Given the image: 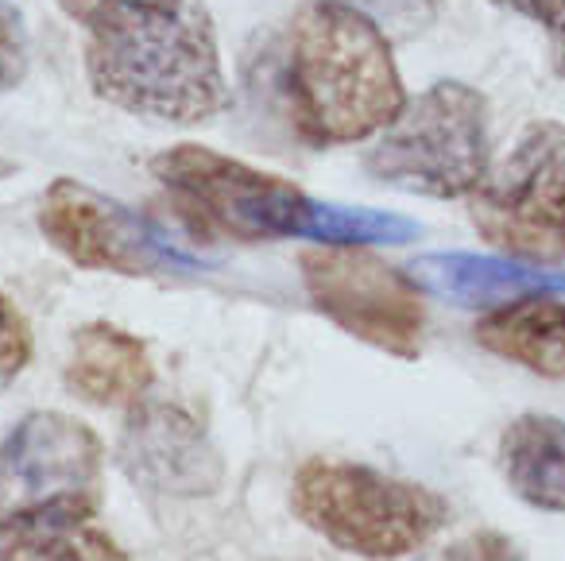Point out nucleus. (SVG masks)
Segmentation results:
<instances>
[{
    "label": "nucleus",
    "instance_id": "nucleus-1",
    "mask_svg": "<svg viewBox=\"0 0 565 561\" xmlns=\"http://www.w3.org/2000/svg\"><path fill=\"white\" fill-rule=\"evenodd\" d=\"M279 89L295 133L315 148L369 140L407 105L384 28L341 0H310L291 17Z\"/></svg>",
    "mask_w": 565,
    "mask_h": 561
},
{
    "label": "nucleus",
    "instance_id": "nucleus-2",
    "mask_svg": "<svg viewBox=\"0 0 565 561\" xmlns=\"http://www.w3.org/2000/svg\"><path fill=\"white\" fill-rule=\"evenodd\" d=\"M151 174L167 187L171 202L194 229L228 241H282L310 244H407L423 229L387 210L330 205L279 174L256 171L233 156L174 144L151 159Z\"/></svg>",
    "mask_w": 565,
    "mask_h": 561
},
{
    "label": "nucleus",
    "instance_id": "nucleus-3",
    "mask_svg": "<svg viewBox=\"0 0 565 561\" xmlns=\"http://www.w3.org/2000/svg\"><path fill=\"white\" fill-rule=\"evenodd\" d=\"M86 32L89 86L117 109L202 125L228 105L217 35L202 0L128 4L94 17Z\"/></svg>",
    "mask_w": 565,
    "mask_h": 561
},
{
    "label": "nucleus",
    "instance_id": "nucleus-4",
    "mask_svg": "<svg viewBox=\"0 0 565 561\" xmlns=\"http://www.w3.org/2000/svg\"><path fill=\"white\" fill-rule=\"evenodd\" d=\"M291 507L330 546L369 561L423 550L449 519L438 491L356 461H307L295 473Z\"/></svg>",
    "mask_w": 565,
    "mask_h": 561
},
{
    "label": "nucleus",
    "instance_id": "nucleus-5",
    "mask_svg": "<svg viewBox=\"0 0 565 561\" xmlns=\"http://www.w3.org/2000/svg\"><path fill=\"white\" fill-rule=\"evenodd\" d=\"M492 167L488 102L461 82H438L364 151V174L426 198H469Z\"/></svg>",
    "mask_w": 565,
    "mask_h": 561
},
{
    "label": "nucleus",
    "instance_id": "nucleus-6",
    "mask_svg": "<svg viewBox=\"0 0 565 561\" xmlns=\"http://www.w3.org/2000/svg\"><path fill=\"white\" fill-rule=\"evenodd\" d=\"M102 511V437L63 411H35L0 442V530Z\"/></svg>",
    "mask_w": 565,
    "mask_h": 561
},
{
    "label": "nucleus",
    "instance_id": "nucleus-7",
    "mask_svg": "<svg viewBox=\"0 0 565 561\" xmlns=\"http://www.w3.org/2000/svg\"><path fill=\"white\" fill-rule=\"evenodd\" d=\"M469 218L495 252L523 264L565 260V125H531L469 194Z\"/></svg>",
    "mask_w": 565,
    "mask_h": 561
},
{
    "label": "nucleus",
    "instance_id": "nucleus-8",
    "mask_svg": "<svg viewBox=\"0 0 565 561\" xmlns=\"http://www.w3.org/2000/svg\"><path fill=\"white\" fill-rule=\"evenodd\" d=\"M40 229L51 248L89 272H117L132 279L202 272V260L182 252L156 221L78 179H55L40 202Z\"/></svg>",
    "mask_w": 565,
    "mask_h": 561
},
{
    "label": "nucleus",
    "instance_id": "nucleus-9",
    "mask_svg": "<svg viewBox=\"0 0 565 561\" xmlns=\"http://www.w3.org/2000/svg\"><path fill=\"white\" fill-rule=\"evenodd\" d=\"M307 295L333 326L392 357H418L426 306L415 279L364 244H315L299 260Z\"/></svg>",
    "mask_w": 565,
    "mask_h": 561
},
{
    "label": "nucleus",
    "instance_id": "nucleus-10",
    "mask_svg": "<svg viewBox=\"0 0 565 561\" xmlns=\"http://www.w3.org/2000/svg\"><path fill=\"white\" fill-rule=\"evenodd\" d=\"M117 453L125 473L159 496H213L225 476L202 422L174 403H136Z\"/></svg>",
    "mask_w": 565,
    "mask_h": 561
},
{
    "label": "nucleus",
    "instance_id": "nucleus-11",
    "mask_svg": "<svg viewBox=\"0 0 565 561\" xmlns=\"http://www.w3.org/2000/svg\"><path fill=\"white\" fill-rule=\"evenodd\" d=\"M156 380L148 345L109 321L74 329L66 388L97 406H136Z\"/></svg>",
    "mask_w": 565,
    "mask_h": 561
},
{
    "label": "nucleus",
    "instance_id": "nucleus-12",
    "mask_svg": "<svg viewBox=\"0 0 565 561\" xmlns=\"http://www.w3.org/2000/svg\"><path fill=\"white\" fill-rule=\"evenodd\" d=\"M477 341L511 364L565 380V283L492 306L477 321Z\"/></svg>",
    "mask_w": 565,
    "mask_h": 561
},
{
    "label": "nucleus",
    "instance_id": "nucleus-13",
    "mask_svg": "<svg viewBox=\"0 0 565 561\" xmlns=\"http://www.w3.org/2000/svg\"><path fill=\"white\" fill-rule=\"evenodd\" d=\"M500 473L523 504L565 511V422L550 414H519L500 437Z\"/></svg>",
    "mask_w": 565,
    "mask_h": 561
},
{
    "label": "nucleus",
    "instance_id": "nucleus-14",
    "mask_svg": "<svg viewBox=\"0 0 565 561\" xmlns=\"http://www.w3.org/2000/svg\"><path fill=\"white\" fill-rule=\"evenodd\" d=\"M415 283H426L438 295L454 298V303H515L523 295L546 287H562L550 275L534 272L523 260H500V256H465V252H449V256H426L415 264Z\"/></svg>",
    "mask_w": 565,
    "mask_h": 561
},
{
    "label": "nucleus",
    "instance_id": "nucleus-15",
    "mask_svg": "<svg viewBox=\"0 0 565 561\" xmlns=\"http://www.w3.org/2000/svg\"><path fill=\"white\" fill-rule=\"evenodd\" d=\"M0 561H132L94 519H40L4 530Z\"/></svg>",
    "mask_w": 565,
    "mask_h": 561
},
{
    "label": "nucleus",
    "instance_id": "nucleus-16",
    "mask_svg": "<svg viewBox=\"0 0 565 561\" xmlns=\"http://www.w3.org/2000/svg\"><path fill=\"white\" fill-rule=\"evenodd\" d=\"M28 360H32V329H28L20 306L0 290V395L17 383Z\"/></svg>",
    "mask_w": 565,
    "mask_h": 561
},
{
    "label": "nucleus",
    "instance_id": "nucleus-17",
    "mask_svg": "<svg viewBox=\"0 0 565 561\" xmlns=\"http://www.w3.org/2000/svg\"><path fill=\"white\" fill-rule=\"evenodd\" d=\"M341 4L364 12L372 24L387 28L395 35H418L438 17L441 0H341Z\"/></svg>",
    "mask_w": 565,
    "mask_h": 561
},
{
    "label": "nucleus",
    "instance_id": "nucleus-18",
    "mask_svg": "<svg viewBox=\"0 0 565 561\" xmlns=\"http://www.w3.org/2000/svg\"><path fill=\"white\" fill-rule=\"evenodd\" d=\"M28 66H32V47H28L24 17L9 0H0V94L17 89L28 78Z\"/></svg>",
    "mask_w": 565,
    "mask_h": 561
},
{
    "label": "nucleus",
    "instance_id": "nucleus-19",
    "mask_svg": "<svg viewBox=\"0 0 565 561\" xmlns=\"http://www.w3.org/2000/svg\"><path fill=\"white\" fill-rule=\"evenodd\" d=\"M500 9L534 20L550 40V66L557 78H565V0H492Z\"/></svg>",
    "mask_w": 565,
    "mask_h": 561
},
{
    "label": "nucleus",
    "instance_id": "nucleus-20",
    "mask_svg": "<svg viewBox=\"0 0 565 561\" xmlns=\"http://www.w3.org/2000/svg\"><path fill=\"white\" fill-rule=\"evenodd\" d=\"M423 561H523L519 546L508 534H495V530H477V534H465L457 542L441 546L438 553Z\"/></svg>",
    "mask_w": 565,
    "mask_h": 561
},
{
    "label": "nucleus",
    "instance_id": "nucleus-21",
    "mask_svg": "<svg viewBox=\"0 0 565 561\" xmlns=\"http://www.w3.org/2000/svg\"><path fill=\"white\" fill-rule=\"evenodd\" d=\"M58 4H63L66 17H74L82 28H86L94 17L113 12V9H128V4H179V0H58Z\"/></svg>",
    "mask_w": 565,
    "mask_h": 561
}]
</instances>
